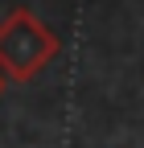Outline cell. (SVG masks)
Returning <instances> with one entry per match:
<instances>
[{
  "mask_svg": "<svg viewBox=\"0 0 144 148\" xmlns=\"http://www.w3.org/2000/svg\"><path fill=\"white\" fill-rule=\"evenodd\" d=\"M58 53H62V37L37 12L12 8L0 21V70L12 82H33Z\"/></svg>",
  "mask_w": 144,
  "mask_h": 148,
  "instance_id": "6da1fadb",
  "label": "cell"
},
{
  "mask_svg": "<svg viewBox=\"0 0 144 148\" xmlns=\"http://www.w3.org/2000/svg\"><path fill=\"white\" fill-rule=\"evenodd\" d=\"M8 82H12V78H8L4 70H0V99H4V90H8Z\"/></svg>",
  "mask_w": 144,
  "mask_h": 148,
  "instance_id": "7a4b0ae2",
  "label": "cell"
}]
</instances>
